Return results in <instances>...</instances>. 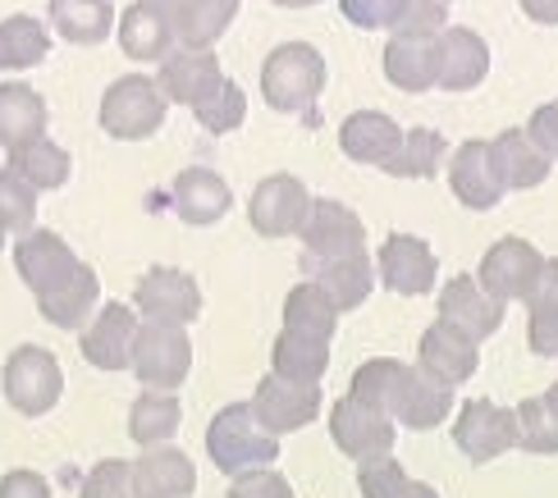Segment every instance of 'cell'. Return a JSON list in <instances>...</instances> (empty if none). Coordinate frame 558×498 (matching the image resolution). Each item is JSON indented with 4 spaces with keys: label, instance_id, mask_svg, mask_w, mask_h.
Here are the masks:
<instances>
[{
    "label": "cell",
    "instance_id": "1",
    "mask_svg": "<svg viewBox=\"0 0 558 498\" xmlns=\"http://www.w3.org/2000/svg\"><path fill=\"white\" fill-rule=\"evenodd\" d=\"M206 458L216 462L220 476H247L279 462V435L262 430V421L252 416V402H229L206 425Z\"/></svg>",
    "mask_w": 558,
    "mask_h": 498
},
{
    "label": "cell",
    "instance_id": "2",
    "mask_svg": "<svg viewBox=\"0 0 558 498\" xmlns=\"http://www.w3.org/2000/svg\"><path fill=\"white\" fill-rule=\"evenodd\" d=\"M325 56L312 41H279L262 60V97L279 114H307L325 92Z\"/></svg>",
    "mask_w": 558,
    "mask_h": 498
},
{
    "label": "cell",
    "instance_id": "3",
    "mask_svg": "<svg viewBox=\"0 0 558 498\" xmlns=\"http://www.w3.org/2000/svg\"><path fill=\"white\" fill-rule=\"evenodd\" d=\"M166 110H170V101H166V92L156 87V78L124 74L106 87L97 120H101V133L114 142H147L166 124Z\"/></svg>",
    "mask_w": 558,
    "mask_h": 498
},
{
    "label": "cell",
    "instance_id": "4",
    "mask_svg": "<svg viewBox=\"0 0 558 498\" xmlns=\"http://www.w3.org/2000/svg\"><path fill=\"white\" fill-rule=\"evenodd\" d=\"M143 389H160V393H179L193 375V339L189 325H160V320H143L137 329V348H133V371Z\"/></svg>",
    "mask_w": 558,
    "mask_h": 498
},
{
    "label": "cell",
    "instance_id": "5",
    "mask_svg": "<svg viewBox=\"0 0 558 498\" xmlns=\"http://www.w3.org/2000/svg\"><path fill=\"white\" fill-rule=\"evenodd\" d=\"M0 389H5V402L19 416H46L64 393V366L56 352H46L37 343H23L5 357V371H0Z\"/></svg>",
    "mask_w": 558,
    "mask_h": 498
},
{
    "label": "cell",
    "instance_id": "6",
    "mask_svg": "<svg viewBox=\"0 0 558 498\" xmlns=\"http://www.w3.org/2000/svg\"><path fill=\"white\" fill-rule=\"evenodd\" d=\"M453 444H458V453L476 466L504 458L508 448H522L518 408H499L490 398L462 402L458 416H453Z\"/></svg>",
    "mask_w": 558,
    "mask_h": 498
},
{
    "label": "cell",
    "instance_id": "7",
    "mask_svg": "<svg viewBox=\"0 0 558 498\" xmlns=\"http://www.w3.org/2000/svg\"><path fill=\"white\" fill-rule=\"evenodd\" d=\"M247 402H252V416L262 421V430H270L279 439L307 430L325 408L320 385H302V379H284L275 371L257 379V393H252Z\"/></svg>",
    "mask_w": 558,
    "mask_h": 498
},
{
    "label": "cell",
    "instance_id": "8",
    "mask_svg": "<svg viewBox=\"0 0 558 498\" xmlns=\"http://www.w3.org/2000/svg\"><path fill=\"white\" fill-rule=\"evenodd\" d=\"M137 329H143V316H137L133 302H101L97 320H92L78 335V352L87 366L97 371H133V348H137Z\"/></svg>",
    "mask_w": 558,
    "mask_h": 498
},
{
    "label": "cell",
    "instance_id": "9",
    "mask_svg": "<svg viewBox=\"0 0 558 498\" xmlns=\"http://www.w3.org/2000/svg\"><path fill=\"white\" fill-rule=\"evenodd\" d=\"M541 270H545L541 247L526 243V239H518V233H508V239L490 243V252L481 256L476 279H481L495 297L522 302V306H526V297L536 293V283H541Z\"/></svg>",
    "mask_w": 558,
    "mask_h": 498
},
{
    "label": "cell",
    "instance_id": "10",
    "mask_svg": "<svg viewBox=\"0 0 558 498\" xmlns=\"http://www.w3.org/2000/svg\"><path fill=\"white\" fill-rule=\"evenodd\" d=\"M330 439L343 458L366 462V458L393 453V444H399V421L380 408H366L357 398H339L330 408Z\"/></svg>",
    "mask_w": 558,
    "mask_h": 498
},
{
    "label": "cell",
    "instance_id": "11",
    "mask_svg": "<svg viewBox=\"0 0 558 498\" xmlns=\"http://www.w3.org/2000/svg\"><path fill=\"white\" fill-rule=\"evenodd\" d=\"M133 306L143 320L160 325H193L202 316V289L189 270L174 266H151L143 279L133 283Z\"/></svg>",
    "mask_w": 558,
    "mask_h": 498
},
{
    "label": "cell",
    "instance_id": "12",
    "mask_svg": "<svg viewBox=\"0 0 558 498\" xmlns=\"http://www.w3.org/2000/svg\"><path fill=\"white\" fill-rule=\"evenodd\" d=\"M312 210V193L298 174H266L257 187H252L247 202V220L262 239H293Z\"/></svg>",
    "mask_w": 558,
    "mask_h": 498
},
{
    "label": "cell",
    "instance_id": "13",
    "mask_svg": "<svg viewBox=\"0 0 558 498\" xmlns=\"http://www.w3.org/2000/svg\"><path fill=\"white\" fill-rule=\"evenodd\" d=\"M376 270L389 293L426 297V293H435L439 260H435V247L426 239H416V233H389L376 252Z\"/></svg>",
    "mask_w": 558,
    "mask_h": 498
},
{
    "label": "cell",
    "instance_id": "14",
    "mask_svg": "<svg viewBox=\"0 0 558 498\" xmlns=\"http://www.w3.org/2000/svg\"><path fill=\"white\" fill-rule=\"evenodd\" d=\"M302 252L316 260H335V256H353L366 247V224L353 206H343L335 197H312L307 220L298 229Z\"/></svg>",
    "mask_w": 558,
    "mask_h": 498
},
{
    "label": "cell",
    "instance_id": "15",
    "mask_svg": "<svg viewBox=\"0 0 558 498\" xmlns=\"http://www.w3.org/2000/svg\"><path fill=\"white\" fill-rule=\"evenodd\" d=\"M156 87L166 92V101H170V106L202 110V106L225 87V69H220L216 51H193V46H174V51L160 60Z\"/></svg>",
    "mask_w": 558,
    "mask_h": 498
},
{
    "label": "cell",
    "instance_id": "16",
    "mask_svg": "<svg viewBox=\"0 0 558 498\" xmlns=\"http://www.w3.org/2000/svg\"><path fill=\"white\" fill-rule=\"evenodd\" d=\"M453 385L435 379L430 371L422 366H403V379L393 389V402H389V416L403 425V430H435L453 416Z\"/></svg>",
    "mask_w": 558,
    "mask_h": 498
},
{
    "label": "cell",
    "instance_id": "17",
    "mask_svg": "<svg viewBox=\"0 0 558 498\" xmlns=\"http://www.w3.org/2000/svg\"><path fill=\"white\" fill-rule=\"evenodd\" d=\"M78 266H83V260L74 256V247H69L60 233H51V229H33V233H23V239L14 243V270H19V279L28 283L37 297L56 293L60 283H69Z\"/></svg>",
    "mask_w": 558,
    "mask_h": 498
},
{
    "label": "cell",
    "instance_id": "18",
    "mask_svg": "<svg viewBox=\"0 0 558 498\" xmlns=\"http://www.w3.org/2000/svg\"><path fill=\"white\" fill-rule=\"evenodd\" d=\"M416 366L458 389L481 371V339H472L468 329H458L453 320L435 316V325L422 335V343H416Z\"/></svg>",
    "mask_w": 558,
    "mask_h": 498
},
{
    "label": "cell",
    "instance_id": "19",
    "mask_svg": "<svg viewBox=\"0 0 558 498\" xmlns=\"http://www.w3.org/2000/svg\"><path fill=\"white\" fill-rule=\"evenodd\" d=\"M435 306H439V320H453L458 329H468V335L481 343L490 335H499L504 312H508V302L495 297L476 275H453L445 289H439Z\"/></svg>",
    "mask_w": 558,
    "mask_h": 498
},
{
    "label": "cell",
    "instance_id": "20",
    "mask_svg": "<svg viewBox=\"0 0 558 498\" xmlns=\"http://www.w3.org/2000/svg\"><path fill=\"white\" fill-rule=\"evenodd\" d=\"M170 206H174V216L183 224L211 229L229 216L234 193H229V183L211 170V165H189V170H179L174 183H170Z\"/></svg>",
    "mask_w": 558,
    "mask_h": 498
},
{
    "label": "cell",
    "instance_id": "21",
    "mask_svg": "<svg viewBox=\"0 0 558 498\" xmlns=\"http://www.w3.org/2000/svg\"><path fill=\"white\" fill-rule=\"evenodd\" d=\"M302 270H307V279H316L320 289L339 302L343 316L357 312V306H366V297L376 293V279H380L376 256H366V247L353 252V256H335V260H316V256L302 252Z\"/></svg>",
    "mask_w": 558,
    "mask_h": 498
},
{
    "label": "cell",
    "instance_id": "22",
    "mask_svg": "<svg viewBox=\"0 0 558 498\" xmlns=\"http://www.w3.org/2000/svg\"><path fill=\"white\" fill-rule=\"evenodd\" d=\"M133 481H137V498H193L197 466L183 448L156 444L133 458Z\"/></svg>",
    "mask_w": 558,
    "mask_h": 498
},
{
    "label": "cell",
    "instance_id": "23",
    "mask_svg": "<svg viewBox=\"0 0 558 498\" xmlns=\"http://www.w3.org/2000/svg\"><path fill=\"white\" fill-rule=\"evenodd\" d=\"M114 33H120L124 56L137 60V64H160L179 46L174 14L166 5H156V0H137V5H129Z\"/></svg>",
    "mask_w": 558,
    "mask_h": 498
},
{
    "label": "cell",
    "instance_id": "24",
    "mask_svg": "<svg viewBox=\"0 0 558 498\" xmlns=\"http://www.w3.org/2000/svg\"><path fill=\"white\" fill-rule=\"evenodd\" d=\"M549 156L536 147V137L526 129H504L499 137H490V170L504 183V193H526V187H541L549 179Z\"/></svg>",
    "mask_w": 558,
    "mask_h": 498
},
{
    "label": "cell",
    "instance_id": "25",
    "mask_svg": "<svg viewBox=\"0 0 558 498\" xmlns=\"http://www.w3.org/2000/svg\"><path fill=\"white\" fill-rule=\"evenodd\" d=\"M385 78L399 92H408V97L439 87V37L393 33L385 41Z\"/></svg>",
    "mask_w": 558,
    "mask_h": 498
},
{
    "label": "cell",
    "instance_id": "26",
    "mask_svg": "<svg viewBox=\"0 0 558 498\" xmlns=\"http://www.w3.org/2000/svg\"><path fill=\"white\" fill-rule=\"evenodd\" d=\"M449 187L468 210H495L504 202V183L490 170V142L468 137L449 156Z\"/></svg>",
    "mask_w": 558,
    "mask_h": 498
},
{
    "label": "cell",
    "instance_id": "27",
    "mask_svg": "<svg viewBox=\"0 0 558 498\" xmlns=\"http://www.w3.org/2000/svg\"><path fill=\"white\" fill-rule=\"evenodd\" d=\"M490 74V46L476 28L439 33V92H476Z\"/></svg>",
    "mask_w": 558,
    "mask_h": 498
},
{
    "label": "cell",
    "instance_id": "28",
    "mask_svg": "<svg viewBox=\"0 0 558 498\" xmlns=\"http://www.w3.org/2000/svg\"><path fill=\"white\" fill-rule=\"evenodd\" d=\"M37 312H41V320H51L56 329L78 335V329H87L92 320H97V312H101V275L83 260V266L74 270V279L60 283L56 293L37 297Z\"/></svg>",
    "mask_w": 558,
    "mask_h": 498
},
{
    "label": "cell",
    "instance_id": "29",
    "mask_svg": "<svg viewBox=\"0 0 558 498\" xmlns=\"http://www.w3.org/2000/svg\"><path fill=\"white\" fill-rule=\"evenodd\" d=\"M403 133L408 129L393 124L385 110H357L339 124V151L353 165H376V170H385V160L399 151Z\"/></svg>",
    "mask_w": 558,
    "mask_h": 498
},
{
    "label": "cell",
    "instance_id": "30",
    "mask_svg": "<svg viewBox=\"0 0 558 498\" xmlns=\"http://www.w3.org/2000/svg\"><path fill=\"white\" fill-rule=\"evenodd\" d=\"M46 101L28 83H0V151H23L46 137Z\"/></svg>",
    "mask_w": 558,
    "mask_h": 498
},
{
    "label": "cell",
    "instance_id": "31",
    "mask_svg": "<svg viewBox=\"0 0 558 498\" xmlns=\"http://www.w3.org/2000/svg\"><path fill=\"white\" fill-rule=\"evenodd\" d=\"M46 14H51V28L74 46H97L120 28L110 0H51Z\"/></svg>",
    "mask_w": 558,
    "mask_h": 498
},
{
    "label": "cell",
    "instance_id": "32",
    "mask_svg": "<svg viewBox=\"0 0 558 498\" xmlns=\"http://www.w3.org/2000/svg\"><path fill=\"white\" fill-rule=\"evenodd\" d=\"M170 14H174L179 46L211 51V46L229 33V23L239 19V0H183V5H174Z\"/></svg>",
    "mask_w": 558,
    "mask_h": 498
},
{
    "label": "cell",
    "instance_id": "33",
    "mask_svg": "<svg viewBox=\"0 0 558 498\" xmlns=\"http://www.w3.org/2000/svg\"><path fill=\"white\" fill-rule=\"evenodd\" d=\"M183 425V402L179 393H160V389H143L129 408V439L137 448H156L170 444Z\"/></svg>",
    "mask_w": 558,
    "mask_h": 498
},
{
    "label": "cell",
    "instance_id": "34",
    "mask_svg": "<svg viewBox=\"0 0 558 498\" xmlns=\"http://www.w3.org/2000/svg\"><path fill=\"white\" fill-rule=\"evenodd\" d=\"M270 371L284 379H302V385H320L325 371H330V339L284 329L270 348Z\"/></svg>",
    "mask_w": 558,
    "mask_h": 498
},
{
    "label": "cell",
    "instance_id": "35",
    "mask_svg": "<svg viewBox=\"0 0 558 498\" xmlns=\"http://www.w3.org/2000/svg\"><path fill=\"white\" fill-rule=\"evenodd\" d=\"M339 302L320 289L316 279H302L284 293V329H298V335H316V339H335L339 329Z\"/></svg>",
    "mask_w": 558,
    "mask_h": 498
},
{
    "label": "cell",
    "instance_id": "36",
    "mask_svg": "<svg viewBox=\"0 0 558 498\" xmlns=\"http://www.w3.org/2000/svg\"><path fill=\"white\" fill-rule=\"evenodd\" d=\"M51 51V33L46 23L33 14H10L0 19V69L5 74H23V69H37Z\"/></svg>",
    "mask_w": 558,
    "mask_h": 498
},
{
    "label": "cell",
    "instance_id": "37",
    "mask_svg": "<svg viewBox=\"0 0 558 498\" xmlns=\"http://www.w3.org/2000/svg\"><path fill=\"white\" fill-rule=\"evenodd\" d=\"M445 156H449L445 133H435V129H408L403 142H399V151L385 160V174L389 179H435L439 165H445Z\"/></svg>",
    "mask_w": 558,
    "mask_h": 498
},
{
    "label": "cell",
    "instance_id": "38",
    "mask_svg": "<svg viewBox=\"0 0 558 498\" xmlns=\"http://www.w3.org/2000/svg\"><path fill=\"white\" fill-rule=\"evenodd\" d=\"M5 165L14 174L28 179L37 193H56V187H64L69 174H74V156H69L51 137H41V142H33V147H23V151H10Z\"/></svg>",
    "mask_w": 558,
    "mask_h": 498
},
{
    "label": "cell",
    "instance_id": "39",
    "mask_svg": "<svg viewBox=\"0 0 558 498\" xmlns=\"http://www.w3.org/2000/svg\"><path fill=\"white\" fill-rule=\"evenodd\" d=\"M37 187L23 179V174H14L10 165H0V224H5L10 233H33L37 229Z\"/></svg>",
    "mask_w": 558,
    "mask_h": 498
},
{
    "label": "cell",
    "instance_id": "40",
    "mask_svg": "<svg viewBox=\"0 0 558 498\" xmlns=\"http://www.w3.org/2000/svg\"><path fill=\"white\" fill-rule=\"evenodd\" d=\"M399 379H403V362L399 357H371L353 371V385H348V398H357L366 402V408H380L389 412V402H393V389H399Z\"/></svg>",
    "mask_w": 558,
    "mask_h": 498
},
{
    "label": "cell",
    "instance_id": "41",
    "mask_svg": "<svg viewBox=\"0 0 558 498\" xmlns=\"http://www.w3.org/2000/svg\"><path fill=\"white\" fill-rule=\"evenodd\" d=\"M518 425H522V448L536 458H558V412L549 398H522L518 402Z\"/></svg>",
    "mask_w": 558,
    "mask_h": 498
},
{
    "label": "cell",
    "instance_id": "42",
    "mask_svg": "<svg viewBox=\"0 0 558 498\" xmlns=\"http://www.w3.org/2000/svg\"><path fill=\"white\" fill-rule=\"evenodd\" d=\"M193 114H197V124L211 133V137H225V133L243 129V120H247V92L234 78H225V87L202 110H193Z\"/></svg>",
    "mask_w": 558,
    "mask_h": 498
},
{
    "label": "cell",
    "instance_id": "43",
    "mask_svg": "<svg viewBox=\"0 0 558 498\" xmlns=\"http://www.w3.org/2000/svg\"><path fill=\"white\" fill-rule=\"evenodd\" d=\"M408 489H412V476L403 471V462H393V453L357 462V494L362 498H408Z\"/></svg>",
    "mask_w": 558,
    "mask_h": 498
},
{
    "label": "cell",
    "instance_id": "44",
    "mask_svg": "<svg viewBox=\"0 0 558 498\" xmlns=\"http://www.w3.org/2000/svg\"><path fill=\"white\" fill-rule=\"evenodd\" d=\"M78 498H137V481H133V462L124 458H106L83 476Z\"/></svg>",
    "mask_w": 558,
    "mask_h": 498
},
{
    "label": "cell",
    "instance_id": "45",
    "mask_svg": "<svg viewBox=\"0 0 558 498\" xmlns=\"http://www.w3.org/2000/svg\"><path fill=\"white\" fill-rule=\"evenodd\" d=\"M449 28V0H408L393 19L389 33H412V37H439Z\"/></svg>",
    "mask_w": 558,
    "mask_h": 498
},
{
    "label": "cell",
    "instance_id": "46",
    "mask_svg": "<svg viewBox=\"0 0 558 498\" xmlns=\"http://www.w3.org/2000/svg\"><path fill=\"white\" fill-rule=\"evenodd\" d=\"M408 0H339V14L353 23V28H366V33H380V28H393V19Z\"/></svg>",
    "mask_w": 558,
    "mask_h": 498
},
{
    "label": "cell",
    "instance_id": "47",
    "mask_svg": "<svg viewBox=\"0 0 558 498\" xmlns=\"http://www.w3.org/2000/svg\"><path fill=\"white\" fill-rule=\"evenodd\" d=\"M225 498H298V494H293V485L279 476L275 466H262V471H247V476L229 481Z\"/></svg>",
    "mask_w": 558,
    "mask_h": 498
},
{
    "label": "cell",
    "instance_id": "48",
    "mask_svg": "<svg viewBox=\"0 0 558 498\" xmlns=\"http://www.w3.org/2000/svg\"><path fill=\"white\" fill-rule=\"evenodd\" d=\"M526 348L536 357H558V312L554 306H526Z\"/></svg>",
    "mask_w": 558,
    "mask_h": 498
},
{
    "label": "cell",
    "instance_id": "49",
    "mask_svg": "<svg viewBox=\"0 0 558 498\" xmlns=\"http://www.w3.org/2000/svg\"><path fill=\"white\" fill-rule=\"evenodd\" d=\"M0 498H56V494H51V481H46L41 471L14 466L0 476Z\"/></svg>",
    "mask_w": 558,
    "mask_h": 498
},
{
    "label": "cell",
    "instance_id": "50",
    "mask_svg": "<svg viewBox=\"0 0 558 498\" xmlns=\"http://www.w3.org/2000/svg\"><path fill=\"white\" fill-rule=\"evenodd\" d=\"M526 133L536 137V147H541L549 160H558V101H545V106H536V114H531Z\"/></svg>",
    "mask_w": 558,
    "mask_h": 498
},
{
    "label": "cell",
    "instance_id": "51",
    "mask_svg": "<svg viewBox=\"0 0 558 498\" xmlns=\"http://www.w3.org/2000/svg\"><path fill=\"white\" fill-rule=\"evenodd\" d=\"M526 306H554V312H558V256H545L541 283H536V293L526 297Z\"/></svg>",
    "mask_w": 558,
    "mask_h": 498
},
{
    "label": "cell",
    "instance_id": "52",
    "mask_svg": "<svg viewBox=\"0 0 558 498\" xmlns=\"http://www.w3.org/2000/svg\"><path fill=\"white\" fill-rule=\"evenodd\" d=\"M522 14L531 23H545V28H558V0H518Z\"/></svg>",
    "mask_w": 558,
    "mask_h": 498
},
{
    "label": "cell",
    "instance_id": "53",
    "mask_svg": "<svg viewBox=\"0 0 558 498\" xmlns=\"http://www.w3.org/2000/svg\"><path fill=\"white\" fill-rule=\"evenodd\" d=\"M270 5H279V10H312V5H320V0H270Z\"/></svg>",
    "mask_w": 558,
    "mask_h": 498
},
{
    "label": "cell",
    "instance_id": "54",
    "mask_svg": "<svg viewBox=\"0 0 558 498\" xmlns=\"http://www.w3.org/2000/svg\"><path fill=\"white\" fill-rule=\"evenodd\" d=\"M408 498H439V489H430V485H422V481H412Z\"/></svg>",
    "mask_w": 558,
    "mask_h": 498
},
{
    "label": "cell",
    "instance_id": "55",
    "mask_svg": "<svg viewBox=\"0 0 558 498\" xmlns=\"http://www.w3.org/2000/svg\"><path fill=\"white\" fill-rule=\"evenodd\" d=\"M545 398H549V408L558 412V379H554V385H549V393H545Z\"/></svg>",
    "mask_w": 558,
    "mask_h": 498
},
{
    "label": "cell",
    "instance_id": "56",
    "mask_svg": "<svg viewBox=\"0 0 558 498\" xmlns=\"http://www.w3.org/2000/svg\"><path fill=\"white\" fill-rule=\"evenodd\" d=\"M156 5H166V10H174V5H183V0H156Z\"/></svg>",
    "mask_w": 558,
    "mask_h": 498
},
{
    "label": "cell",
    "instance_id": "57",
    "mask_svg": "<svg viewBox=\"0 0 558 498\" xmlns=\"http://www.w3.org/2000/svg\"><path fill=\"white\" fill-rule=\"evenodd\" d=\"M5 239H10V229H5V224H0V247H5Z\"/></svg>",
    "mask_w": 558,
    "mask_h": 498
}]
</instances>
